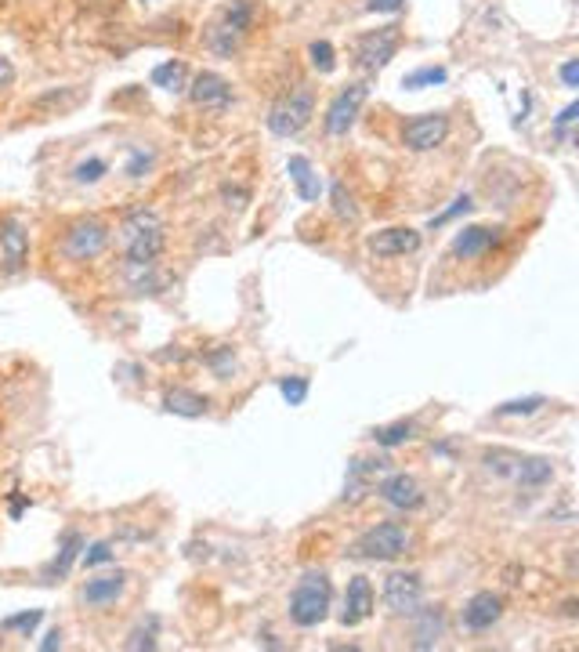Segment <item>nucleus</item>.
Listing matches in <instances>:
<instances>
[{"mask_svg":"<svg viewBox=\"0 0 579 652\" xmlns=\"http://www.w3.org/2000/svg\"><path fill=\"white\" fill-rule=\"evenodd\" d=\"M402 4L406 0H366V8L376 15H395V12H402Z\"/></svg>","mask_w":579,"mask_h":652,"instance_id":"43","label":"nucleus"},{"mask_svg":"<svg viewBox=\"0 0 579 652\" xmlns=\"http://www.w3.org/2000/svg\"><path fill=\"white\" fill-rule=\"evenodd\" d=\"M106 247H109V225L106 222H99V218H76V222L65 225L62 243H58V254L65 261H76L80 265V261L102 257Z\"/></svg>","mask_w":579,"mask_h":652,"instance_id":"6","label":"nucleus"},{"mask_svg":"<svg viewBox=\"0 0 579 652\" xmlns=\"http://www.w3.org/2000/svg\"><path fill=\"white\" fill-rule=\"evenodd\" d=\"M561 80H565V87H579V62L575 58H568L561 65Z\"/></svg>","mask_w":579,"mask_h":652,"instance_id":"44","label":"nucleus"},{"mask_svg":"<svg viewBox=\"0 0 579 652\" xmlns=\"http://www.w3.org/2000/svg\"><path fill=\"white\" fill-rule=\"evenodd\" d=\"M518 456H522V453H514V449L493 446V449L481 453V464H486V472H493V475H500V479H511L514 468H518Z\"/></svg>","mask_w":579,"mask_h":652,"instance_id":"29","label":"nucleus"},{"mask_svg":"<svg viewBox=\"0 0 579 652\" xmlns=\"http://www.w3.org/2000/svg\"><path fill=\"white\" fill-rule=\"evenodd\" d=\"M312 113H315V91L308 83H298V87H290L286 95L268 109L264 124H268V131L275 138H294V135H301L308 127Z\"/></svg>","mask_w":579,"mask_h":652,"instance_id":"4","label":"nucleus"},{"mask_svg":"<svg viewBox=\"0 0 579 652\" xmlns=\"http://www.w3.org/2000/svg\"><path fill=\"white\" fill-rule=\"evenodd\" d=\"M44 620V609H26V613H15V616H4L0 620V630H19V634H33Z\"/></svg>","mask_w":579,"mask_h":652,"instance_id":"36","label":"nucleus"},{"mask_svg":"<svg viewBox=\"0 0 579 652\" xmlns=\"http://www.w3.org/2000/svg\"><path fill=\"white\" fill-rule=\"evenodd\" d=\"M286 174H290V181H294V189H298V196L305 204H315L323 196V178H319V170L312 167L308 156H290L286 160Z\"/></svg>","mask_w":579,"mask_h":652,"instance_id":"22","label":"nucleus"},{"mask_svg":"<svg viewBox=\"0 0 579 652\" xmlns=\"http://www.w3.org/2000/svg\"><path fill=\"white\" fill-rule=\"evenodd\" d=\"M40 648H44V652H51V648H62V630H58V627H51V630L44 634Z\"/></svg>","mask_w":579,"mask_h":652,"instance_id":"48","label":"nucleus"},{"mask_svg":"<svg viewBox=\"0 0 579 652\" xmlns=\"http://www.w3.org/2000/svg\"><path fill=\"white\" fill-rule=\"evenodd\" d=\"M308 388H312V381L305 374H286V378H279V396L286 399V406H305Z\"/></svg>","mask_w":579,"mask_h":652,"instance_id":"31","label":"nucleus"},{"mask_svg":"<svg viewBox=\"0 0 579 652\" xmlns=\"http://www.w3.org/2000/svg\"><path fill=\"white\" fill-rule=\"evenodd\" d=\"M91 12H120V0H83Z\"/></svg>","mask_w":579,"mask_h":652,"instance_id":"47","label":"nucleus"},{"mask_svg":"<svg viewBox=\"0 0 579 652\" xmlns=\"http://www.w3.org/2000/svg\"><path fill=\"white\" fill-rule=\"evenodd\" d=\"M203 366L211 369L218 381H232L236 369H239L236 348H232V344H214V348H207V352H203Z\"/></svg>","mask_w":579,"mask_h":652,"instance_id":"26","label":"nucleus"},{"mask_svg":"<svg viewBox=\"0 0 579 652\" xmlns=\"http://www.w3.org/2000/svg\"><path fill=\"white\" fill-rule=\"evenodd\" d=\"M522 490H543L554 479V460L547 456H518V468L511 475Z\"/></svg>","mask_w":579,"mask_h":652,"instance_id":"25","label":"nucleus"},{"mask_svg":"<svg viewBox=\"0 0 579 652\" xmlns=\"http://www.w3.org/2000/svg\"><path fill=\"white\" fill-rule=\"evenodd\" d=\"M413 431H417V421H392V424H384V428H373V442L380 446V449H399V446H406L410 439H413Z\"/></svg>","mask_w":579,"mask_h":652,"instance_id":"27","label":"nucleus"},{"mask_svg":"<svg viewBox=\"0 0 579 652\" xmlns=\"http://www.w3.org/2000/svg\"><path fill=\"white\" fill-rule=\"evenodd\" d=\"M500 616H504V602H500V595H493V591H478V595H471L467 605H463V627H467L471 634L489 630Z\"/></svg>","mask_w":579,"mask_h":652,"instance_id":"18","label":"nucleus"},{"mask_svg":"<svg viewBox=\"0 0 579 652\" xmlns=\"http://www.w3.org/2000/svg\"><path fill=\"white\" fill-rule=\"evenodd\" d=\"M399 44H402V26H399V22H388V26H380V30H369V33H362V37L355 40V65L366 69V73H376V69H384V65L395 58Z\"/></svg>","mask_w":579,"mask_h":652,"instance_id":"7","label":"nucleus"},{"mask_svg":"<svg viewBox=\"0 0 579 652\" xmlns=\"http://www.w3.org/2000/svg\"><path fill=\"white\" fill-rule=\"evenodd\" d=\"M152 83L163 87V91H170V95L185 91V87H188V69H185V62H177V58L160 62V65L152 69Z\"/></svg>","mask_w":579,"mask_h":652,"instance_id":"28","label":"nucleus"},{"mask_svg":"<svg viewBox=\"0 0 579 652\" xmlns=\"http://www.w3.org/2000/svg\"><path fill=\"white\" fill-rule=\"evenodd\" d=\"M188 99L196 102L200 109H229L232 106V83L221 73L203 69L196 80L188 83Z\"/></svg>","mask_w":579,"mask_h":652,"instance_id":"16","label":"nucleus"},{"mask_svg":"<svg viewBox=\"0 0 579 652\" xmlns=\"http://www.w3.org/2000/svg\"><path fill=\"white\" fill-rule=\"evenodd\" d=\"M156 630H160V620L156 616H149V620H142L131 634H127V641H124V648H156Z\"/></svg>","mask_w":579,"mask_h":652,"instance_id":"35","label":"nucleus"},{"mask_svg":"<svg viewBox=\"0 0 579 652\" xmlns=\"http://www.w3.org/2000/svg\"><path fill=\"white\" fill-rule=\"evenodd\" d=\"M250 26H254V0H232V4H225L214 15V22L207 26L203 40H207V48L218 58H232L239 51V44L246 40Z\"/></svg>","mask_w":579,"mask_h":652,"instance_id":"3","label":"nucleus"},{"mask_svg":"<svg viewBox=\"0 0 579 652\" xmlns=\"http://www.w3.org/2000/svg\"><path fill=\"white\" fill-rule=\"evenodd\" d=\"M330 602H333L330 577L323 569H308L298 580V587L290 591V620H294L298 627H305V630H312L330 616Z\"/></svg>","mask_w":579,"mask_h":652,"instance_id":"2","label":"nucleus"},{"mask_svg":"<svg viewBox=\"0 0 579 652\" xmlns=\"http://www.w3.org/2000/svg\"><path fill=\"white\" fill-rule=\"evenodd\" d=\"M30 261V232L19 218H0V272L19 275Z\"/></svg>","mask_w":579,"mask_h":652,"instance_id":"9","label":"nucleus"},{"mask_svg":"<svg viewBox=\"0 0 579 652\" xmlns=\"http://www.w3.org/2000/svg\"><path fill=\"white\" fill-rule=\"evenodd\" d=\"M142 4H152V0H142Z\"/></svg>","mask_w":579,"mask_h":652,"instance_id":"49","label":"nucleus"},{"mask_svg":"<svg viewBox=\"0 0 579 652\" xmlns=\"http://www.w3.org/2000/svg\"><path fill=\"white\" fill-rule=\"evenodd\" d=\"M410 620H413V648L428 652V648H435L445 638V613H442V605H420Z\"/></svg>","mask_w":579,"mask_h":652,"instance_id":"21","label":"nucleus"},{"mask_svg":"<svg viewBox=\"0 0 579 652\" xmlns=\"http://www.w3.org/2000/svg\"><path fill=\"white\" fill-rule=\"evenodd\" d=\"M124 261H156L167 247V225L152 207H134L120 222Z\"/></svg>","mask_w":579,"mask_h":652,"instance_id":"1","label":"nucleus"},{"mask_svg":"<svg viewBox=\"0 0 579 652\" xmlns=\"http://www.w3.org/2000/svg\"><path fill=\"white\" fill-rule=\"evenodd\" d=\"M80 562H83L87 569H99V566L117 562V551H113V543H109V540H94V543H83Z\"/></svg>","mask_w":579,"mask_h":652,"instance_id":"32","label":"nucleus"},{"mask_svg":"<svg viewBox=\"0 0 579 652\" xmlns=\"http://www.w3.org/2000/svg\"><path fill=\"white\" fill-rule=\"evenodd\" d=\"M12 80H15V65H12L8 55H0V91H4Z\"/></svg>","mask_w":579,"mask_h":652,"instance_id":"45","label":"nucleus"},{"mask_svg":"<svg viewBox=\"0 0 579 652\" xmlns=\"http://www.w3.org/2000/svg\"><path fill=\"white\" fill-rule=\"evenodd\" d=\"M471 207H474V204H471V193H460V196H456V200H453V204H449L442 214H435V218L428 222V229H442V225L456 222L460 214H471Z\"/></svg>","mask_w":579,"mask_h":652,"instance_id":"40","label":"nucleus"},{"mask_svg":"<svg viewBox=\"0 0 579 652\" xmlns=\"http://www.w3.org/2000/svg\"><path fill=\"white\" fill-rule=\"evenodd\" d=\"M156 167V149H131V156H127V167H124V174L127 178H145L149 170Z\"/></svg>","mask_w":579,"mask_h":652,"instance_id":"39","label":"nucleus"},{"mask_svg":"<svg viewBox=\"0 0 579 652\" xmlns=\"http://www.w3.org/2000/svg\"><path fill=\"white\" fill-rule=\"evenodd\" d=\"M445 80H449L445 65H424V69L406 73V76H402V87H406V91H424V87H438V83H445Z\"/></svg>","mask_w":579,"mask_h":652,"instance_id":"30","label":"nucleus"},{"mask_svg":"<svg viewBox=\"0 0 579 652\" xmlns=\"http://www.w3.org/2000/svg\"><path fill=\"white\" fill-rule=\"evenodd\" d=\"M373 616V584L369 577H351L348 591H344V609H341V623L344 627H359Z\"/></svg>","mask_w":579,"mask_h":652,"instance_id":"19","label":"nucleus"},{"mask_svg":"<svg viewBox=\"0 0 579 652\" xmlns=\"http://www.w3.org/2000/svg\"><path fill=\"white\" fill-rule=\"evenodd\" d=\"M366 95H369V87L366 83H348L341 95L330 102V109H326V135H333V138H341V135H348L351 131V124H355V117H359V109H362V102H366Z\"/></svg>","mask_w":579,"mask_h":652,"instance_id":"11","label":"nucleus"},{"mask_svg":"<svg viewBox=\"0 0 579 652\" xmlns=\"http://www.w3.org/2000/svg\"><path fill=\"white\" fill-rule=\"evenodd\" d=\"M26 504H30V497H26V493H19V490H15V493H12V504H8V515H12V518H22V511H26Z\"/></svg>","mask_w":579,"mask_h":652,"instance_id":"46","label":"nucleus"},{"mask_svg":"<svg viewBox=\"0 0 579 652\" xmlns=\"http://www.w3.org/2000/svg\"><path fill=\"white\" fill-rule=\"evenodd\" d=\"M221 200H225V207H232V211H243L246 207V189H239V185H225L221 189Z\"/></svg>","mask_w":579,"mask_h":652,"instance_id":"42","label":"nucleus"},{"mask_svg":"<svg viewBox=\"0 0 579 652\" xmlns=\"http://www.w3.org/2000/svg\"><path fill=\"white\" fill-rule=\"evenodd\" d=\"M124 283L131 294H160L163 275H160L156 261H124Z\"/></svg>","mask_w":579,"mask_h":652,"instance_id":"23","label":"nucleus"},{"mask_svg":"<svg viewBox=\"0 0 579 652\" xmlns=\"http://www.w3.org/2000/svg\"><path fill=\"white\" fill-rule=\"evenodd\" d=\"M500 243H504V229H497V225H463L453 236L449 254L460 257V261H474V257H486Z\"/></svg>","mask_w":579,"mask_h":652,"instance_id":"13","label":"nucleus"},{"mask_svg":"<svg viewBox=\"0 0 579 652\" xmlns=\"http://www.w3.org/2000/svg\"><path fill=\"white\" fill-rule=\"evenodd\" d=\"M410 543H413V533L406 522H376L355 540L351 554L369 558V562H395V558L410 551Z\"/></svg>","mask_w":579,"mask_h":652,"instance_id":"5","label":"nucleus"},{"mask_svg":"<svg viewBox=\"0 0 579 652\" xmlns=\"http://www.w3.org/2000/svg\"><path fill=\"white\" fill-rule=\"evenodd\" d=\"M575 113H579V102H568V106L561 109V117L554 120V138L572 142V138H568V124H575Z\"/></svg>","mask_w":579,"mask_h":652,"instance_id":"41","label":"nucleus"},{"mask_svg":"<svg viewBox=\"0 0 579 652\" xmlns=\"http://www.w3.org/2000/svg\"><path fill=\"white\" fill-rule=\"evenodd\" d=\"M106 174H109V163L102 156H87V160H80L73 167V181L76 185H94V181H102Z\"/></svg>","mask_w":579,"mask_h":652,"instance_id":"33","label":"nucleus"},{"mask_svg":"<svg viewBox=\"0 0 579 652\" xmlns=\"http://www.w3.org/2000/svg\"><path fill=\"white\" fill-rule=\"evenodd\" d=\"M308 58H312V69H319L323 76L337 69V51H333L330 40H312L308 44Z\"/></svg>","mask_w":579,"mask_h":652,"instance_id":"38","label":"nucleus"},{"mask_svg":"<svg viewBox=\"0 0 579 652\" xmlns=\"http://www.w3.org/2000/svg\"><path fill=\"white\" fill-rule=\"evenodd\" d=\"M330 196H333V211H337V218L355 225V222H359V207H355L351 193L344 189V181H333V185H330Z\"/></svg>","mask_w":579,"mask_h":652,"instance_id":"37","label":"nucleus"},{"mask_svg":"<svg viewBox=\"0 0 579 652\" xmlns=\"http://www.w3.org/2000/svg\"><path fill=\"white\" fill-rule=\"evenodd\" d=\"M547 406L543 396H525V399H511V403H500L497 406V417H532Z\"/></svg>","mask_w":579,"mask_h":652,"instance_id":"34","label":"nucleus"},{"mask_svg":"<svg viewBox=\"0 0 579 652\" xmlns=\"http://www.w3.org/2000/svg\"><path fill=\"white\" fill-rule=\"evenodd\" d=\"M376 493L395 511H417L424 504V490H420L417 475H410V472H384L376 482Z\"/></svg>","mask_w":579,"mask_h":652,"instance_id":"10","label":"nucleus"},{"mask_svg":"<svg viewBox=\"0 0 579 652\" xmlns=\"http://www.w3.org/2000/svg\"><path fill=\"white\" fill-rule=\"evenodd\" d=\"M83 533H76V529H65L62 533V543H58V554L51 558V562L40 569V580L44 584H58V580H65L69 577V569L76 566V558H80V551H83Z\"/></svg>","mask_w":579,"mask_h":652,"instance_id":"20","label":"nucleus"},{"mask_svg":"<svg viewBox=\"0 0 579 652\" xmlns=\"http://www.w3.org/2000/svg\"><path fill=\"white\" fill-rule=\"evenodd\" d=\"M380 598H384V609H388L392 616H413L424 605L420 573H406V569L388 573L384 577V587H380Z\"/></svg>","mask_w":579,"mask_h":652,"instance_id":"8","label":"nucleus"},{"mask_svg":"<svg viewBox=\"0 0 579 652\" xmlns=\"http://www.w3.org/2000/svg\"><path fill=\"white\" fill-rule=\"evenodd\" d=\"M445 135H449V117L445 113H424V117L406 120L402 145L413 149V152H431L435 145L445 142Z\"/></svg>","mask_w":579,"mask_h":652,"instance_id":"12","label":"nucleus"},{"mask_svg":"<svg viewBox=\"0 0 579 652\" xmlns=\"http://www.w3.org/2000/svg\"><path fill=\"white\" fill-rule=\"evenodd\" d=\"M127 580H131V573H124V569H117V573H102V577H91L83 587H80V602L87 605V609H109V605H117L120 598H124V591H127Z\"/></svg>","mask_w":579,"mask_h":652,"instance_id":"15","label":"nucleus"},{"mask_svg":"<svg viewBox=\"0 0 579 652\" xmlns=\"http://www.w3.org/2000/svg\"><path fill=\"white\" fill-rule=\"evenodd\" d=\"M207 406H211L207 396L192 392V388H181V385H174V388L163 392V410L174 413V417H203Z\"/></svg>","mask_w":579,"mask_h":652,"instance_id":"24","label":"nucleus"},{"mask_svg":"<svg viewBox=\"0 0 579 652\" xmlns=\"http://www.w3.org/2000/svg\"><path fill=\"white\" fill-rule=\"evenodd\" d=\"M424 243V236L410 225H392V229H380L366 239V250L373 257H406V254H417Z\"/></svg>","mask_w":579,"mask_h":652,"instance_id":"14","label":"nucleus"},{"mask_svg":"<svg viewBox=\"0 0 579 652\" xmlns=\"http://www.w3.org/2000/svg\"><path fill=\"white\" fill-rule=\"evenodd\" d=\"M388 456H355L348 464V482H344V500H359L369 493V486L388 472Z\"/></svg>","mask_w":579,"mask_h":652,"instance_id":"17","label":"nucleus"}]
</instances>
